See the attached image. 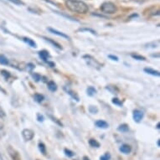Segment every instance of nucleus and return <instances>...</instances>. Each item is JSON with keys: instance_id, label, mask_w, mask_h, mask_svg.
Listing matches in <instances>:
<instances>
[{"instance_id": "obj_36", "label": "nucleus", "mask_w": 160, "mask_h": 160, "mask_svg": "<svg viewBox=\"0 0 160 160\" xmlns=\"http://www.w3.org/2000/svg\"><path fill=\"white\" fill-rule=\"evenodd\" d=\"M83 160H90V158L88 157H86V156H85V157L83 158Z\"/></svg>"}, {"instance_id": "obj_25", "label": "nucleus", "mask_w": 160, "mask_h": 160, "mask_svg": "<svg viewBox=\"0 0 160 160\" xmlns=\"http://www.w3.org/2000/svg\"><path fill=\"white\" fill-rule=\"evenodd\" d=\"M8 1H10L11 3H14L16 5H24L25 3L23 2L22 0H8Z\"/></svg>"}, {"instance_id": "obj_22", "label": "nucleus", "mask_w": 160, "mask_h": 160, "mask_svg": "<svg viewBox=\"0 0 160 160\" xmlns=\"http://www.w3.org/2000/svg\"><path fill=\"white\" fill-rule=\"evenodd\" d=\"M1 75H3L4 78L8 80V79L10 77V73L8 71V70H1Z\"/></svg>"}, {"instance_id": "obj_16", "label": "nucleus", "mask_w": 160, "mask_h": 160, "mask_svg": "<svg viewBox=\"0 0 160 160\" xmlns=\"http://www.w3.org/2000/svg\"><path fill=\"white\" fill-rule=\"evenodd\" d=\"M87 91L88 96H90V97H92V96H94L97 93V90L93 86H89L87 88V91Z\"/></svg>"}, {"instance_id": "obj_33", "label": "nucleus", "mask_w": 160, "mask_h": 160, "mask_svg": "<svg viewBox=\"0 0 160 160\" xmlns=\"http://www.w3.org/2000/svg\"><path fill=\"white\" fill-rule=\"evenodd\" d=\"M108 57L110 58V59H112V60H115V61H117L118 60V58L116 56H115V55H108Z\"/></svg>"}, {"instance_id": "obj_6", "label": "nucleus", "mask_w": 160, "mask_h": 160, "mask_svg": "<svg viewBox=\"0 0 160 160\" xmlns=\"http://www.w3.org/2000/svg\"><path fill=\"white\" fill-rule=\"evenodd\" d=\"M48 30H49L50 32H51V33L54 34V35H58V36H60V37H62V38H65V39H67V40H70L69 36H68L67 35H66V34L62 33V32L58 31V30H56V29H54L52 28H48Z\"/></svg>"}, {"instance_id": "obj_27", "label": "nucleus", "mask_w": 160, "mask_h": 160, "mask_svg": "<svg viewBox=\"0 0 160 160\" xmlns=\"http://www.w3.org/2000/svg\"><path fill=\"white\" fill-rule=\"evenodd\" d=\"M55 13H58V14H60V15L64 16V17H66V18H67V19H70V20H72V21H77V20H76V19H75V18H73V17H71V16L66 15V14H64V13H62L57 12V11H55Z\"/></svg>"}, {"instance_id": "obj_3", "label": "nucleus", "mask_w": 160, "mask_h": 160, "mask_svg": "<svg viewBox=\"0 0 160 160\" xmlns=\"http://www.w3.org/2000/svg\"><path fill=\"white\" fill-rule=\"evenodd\" d=\"M7 150H8V153L10 154V156L11 157L12 160H22L21 157H20V154H19V152L14 149V148L11 147V146H9L8 148H7Z\"/></svg>"}, {"instance_id": "obj_10", "label": "nucleus", "mask_w": 160, "mask_h": 160, "mask_svg": "<svg viewBox=\"0 0 160 160\" xmlns=\"http://www.w3.org/2000/svg\"><path fill=\"white\" fill-rule=\"evenodd\" d=\"M144 71L146 73L149 74V75H154V76H159V75H160L159 71H158V70H154V69H151V68H145Z\"/></svg>"}, {"instance_id": "obj_18", "label": "nucleus", "mask_w": 160, "mask_h": 160, "mask_svg": "<svg viewBox=\"0 0 160 160\" xmlns=\"http://www.w3.org/2000/svg\"><path fill=\"white\" fill-rule=\"evenodd\" d=\"M0 64L1 65H8L9 64V60L3 55H0Z\"/></svg>"}, {"instance_id": "obj_8", "label": "nucleus", "mask_w": 160, "mask_h": 160, "mask_svg": "<svg viewBox=\"0 0 160 160\" xmlns=\"http://www.w3.org/2000/svg\"><path fill=\"white\" fill-rule=\"evenodd\" d=\"M120 151H121L122 153H123V154H128L129 153H131V151H132V148H131L128 144H123L121 146V148H120Z\"/></svg>"}, {"instance_id": "obj_14", "label": "nucleus", "mask_w": 160, "mask_h": 160, "mask_svg": "<svg viewBox=\"0 0 160 160\" xmlns=\"http://www.w3.org/2000/svg\"><path fill=\"white\" fill-rule=\"evenodd\" d=\"M89 144L92 148H99L100 147V143L97 140H95V139H90L89 140Z\"/></svg>"}, {"instance_id": "obj_32", "label": "nucleus", "mask_w": 160, "mask_h": 160, "mask_svg": "<svg viewBox=\"0 0 160 160\" xmlns=\"http://www.w3.org/2000/svg\"><path fill=\"white\" fill-rule=\"evenodd\" d=\"M5 116H6V113H5V112L0 107V118H3Z\"/></svg>"}, {"instance_id": "obj_5", "label": "nucleus", "mask_w": 160, "mask_h": 160, "mask_svg": "<svg viewBox=\"0 0 160 160\" xmlns=\"http://www.w3.org/2000/svg\"><path fill=\"white\" fill-rule=\"evenodd\" d=\"M132 116H133V119H134L136 123H140L141 120L143 119V112L142 111L136 109L132 112Z\"/></svg>"}, {"instance_id": "obj_9", "label": "nucleus", "mask_w": 160, "mask_h": 160, "mask_svg": "<svg viewBox=\"0 0 160 160\" xmlns=\"http://www.w3.org/2000/svg\"><path fill=\"white\" fill-rule=\"evenodd\" d=\"M39 55L44 61H47L48 57L50 56L49 52H48L47 50H41V51H40L39 52Z\"/></svg>"}, {"instance_id": "obj_12", "label": "nucleus", "mask_w": 160, "mask_h": 160, "mask_svg": "<svg viewBox=\"0 0 160 160\" xmlns=\"http://www.w3.org/2000/svg\"><path fill=\"white\" fill-rule=\"evenodd\" d=\"M23 40L25 41V43H27L29 46H31V47H34V48L36 47V43H35L33 40H31V39H29V38H27V37H24L23 38Z\"/></svg>"}, {"instance_id": "obj_20", "label": "nucleus", "mask_w": 160, "mask_h": 160, "mask_svg": "<svg viewBox=\"0 0 160 160\" xmlns=\"http://www.w3.org/2000/svg\"><path fill=\"white\" fill-rule=\"evenodd\" d=\"M5 135V129H4V125L3 123L0 121V138H3Z\"/></svg>"}, {"instance_id": "obj_15", "label": "nucleus", "mask_w": 160, "mask_h": 160, "mask_svg": "<svg viewBox=\"0 0 160 160\" xmlns=\"http://www.w3.org/2000/svg\"><path fill=\"white\" fill-rule=\"evenodd\" d=\"M117 130H118L119 132H128V131L129 130L128 125H127V124H122V125H120L119 127L117 128Z\"/></svg>"}, {"instance_id": "obj_1", "label": "nucleus", "mask_w": 160, "mask_h": 160, "mask_svg": "<svg viewBox=\"0 0 160 160\" xmlns=\"http://www.w3.org/2000/svg\"><path fill=\"white\" fill-rule=\"evenodd\" d=\"M66 8L71 12L85 14L89 11L87 4L80 0H66Z\"/></svg>"}, {"instance_id": "obj_34", "label": "nucleus", "mask_w": 160, "mask_h": 160, "mask_svg": "<svg viewBox=\"0 0 160 160\" xmlns=\"http://www.w3.org/2000/svg\"><path fill=\"white\" fill-rule=\"evenodd\" d=\"M37 116H38V121H40V122H43V121H44V116H41V115H40V114H38Z\"/></svg>"}, {"instance_id": "obj_26", "label": "nucleus", "mask_w": 160, "mask_h": 160, "mask_svg": "<svg viewBox=\"0 0 160 160\" xmlns=\"http://www.w3.org/2000/svg\"><path fill=\"white\" fill-rule=\"evenodd\" d=\"M67 93H68V94H69V95H70V96H71V97H72L74 98V99H75V100L78 101L79 97H77V95L75 94V92H73V91H70V90H67Z\"/></svg>"}, {"instance_id": "obj_4", "label": "nucleus", "mask_w": 160, "mask_h": 160, "mask_svg": "<svg viewBox=\"0 0 160 160\" xmlns=\"http://www.w3.org/2000/svg\"><path fill=\"white\" fill-rule=\"evenodd\" d=\"M22 137L25 141H30L35 137V132H33L31 129H24L22 132Z\"/></svg>"}, {"instance_id": "obj_35", "label": "nucleus", "mask_w": 160, "mask_h": 160, "mask_svg": "<svg viewBox=\"0 0 160 160\" xmlns=\"http://www.w3.org/2000/svg\"><path fill=\"white\" fill-rule=\"evenodd\" d=\"M0 91H2L3 93H4V94H6V91H5V90H4V89H3V87H1V86H0Z\"/></svg>"}, {"instance_id": "obj_30", "label": "nucleus", "mask_w": 160, "mask_h": 160, "mask_svg": "<svg viewBox=\"0 0 160 160\" xmlns=\"http://www.w3.org/2000/svg\"><path fill=\"white\" fill-rule=\"evenodd\" d=\"M33 77H34V79H35L36 82H40L41 79V76L40 75H39V74H37V73H35V74H33Z\"/></svg>"}, {"instance_id": "obj_29", "label": "nucleus", "mask_w": 160, "mask_h": 160, "mask_svg": "<svg viewBox=\"0 0 160 160\" xmlns=\"http://www.w3.org/2000/svg\"><path fill=\"white\" fill-rule=\"evenodd\" d=\"M112 103H114L115 105H117V106H122L123 105V102L119 99H117V98H113Z\"/></svg>"}, {"instance_id": "obj_23", "label": "nucleus", "mask_w": 160, "mask_h": 160, "mask_svg": "<svg viewBox=\"0 0 160 160\" xmlns=\"http://www.w3.org/2000/svg\"><path fill=\"white\" fill-rule=\"evenodd\" d=\"M79 31H81V32L87 31V32H90V33H91L92 35H97V33H96V31H95V30H93V29H88V28L80 29H79Z\"/></svg>"}, {"instance_id": "obj_7", "label": "nucleus", "mask_w": 160, "mask_h": 160, "mask_svg": "<svg viewBox=\"0 0 160 160\" xmlns=\"http://www.w3.org/2000/svg\"><path fill=\"white\" fill-rule=\"evenodd\" d=\"M96 126L97 127V128H107L108 127H109V125H108V123H107V122H105V121H103V120H98V121H97L96 122Z\"/></svg>"}, {"instance_id": "obj_24", "label": "nucleus", "mask_w": 160, "mask_h": 160, "mask_svg": "<svg viewBox=\"0 0 160 160\" xmlns=\"http://www.w3.org/2000/svg\"><path fill=\"white\" fill-rule=\"evenodd\" d=\"M89 112L92 113V114H96L98 112L97 107H94V106H90V107H89Z\"/></svg>"}, {"instance_id": "obj_11", "label": "nucleus", "mask_w": 160, "mask_h": 160, "mask_svg": "<svg viewBox=\"0 0 160 160\" xmlns=\"http://www.w3.org/2000/svg\"><path fill=\"white\" fill-rule=\"evenodd\" d=\"M43 39H44V40L46 41H48V42H50V44H53L55 48H57V49H59V50H61V49H62V46H61L59 43H57V42H55V40H51V39H49V38L46 37H43Z\"/></svg>"}, {"instance_id": "obj_31", "label": "nucleus", "mask_w": 160, "mask_h": 160, "mask_svg": "<svg viewBox=\"0 0 160 160\" xmlns=\"http://www.w3.org/2000/svg\"><path fill=\"white\" fill-rule=\"evenodd\" d=\"M110 154H108V153H107V154H105L104 156H102V157H101V160H109V158H110Z\"/></svg>"}, {"instance_id": "obj_21", "label": "nucleus", "mask_w": 160, "mask_h": 160, "mask_svg": "<svg viewBox=\"0 0 160 160\" xmlns=\"http://www.w3.org/2000/svg\"><path fill=\"white\" fill-rule=\"evenodd\" d=\"M132 57L133 59L138 60H145L146 58L144 56H142V55H137V54H132Z\"/></svg>"}, {"instance_id": "obj_19", "label": "nucleus", "mask_w": 160, "mask_h": 160, "mask_svg": "<svg viewBox=\"0 0 160 160\" xmlns=\"http://www.w3.org/2000/svg\"><path fill=\"white\" fill-rule=\"evenodd\" d=\"M39 149L43 154H46V147H45V145L43 143H39Z\"/></svg>"}, {"instance_id": "obj_2", "label": "nucleus", "mask_w": 160, "mask_h": 160, "mask_svg": "<svg viewBox=\"0 0 160 160\" xmlns=\"http://www.w3.org/2000/svg\"><path fill=\"white\" fill-rule=\"evenodd\" d=\"M101 12L106 14H113L117 11V8L114 3L107 1V2H104L101 5Z\"/></svg>"}, {"instance_id": "obj_28", "label": "nucleus", "mask_w": 160, "mask_h": 160, "mask_svg": "<svg viewBox=\"0 0 160 160\" xmlns=\"http://www.w3.org/2000/svg\"><path fill=\"white\" fill-rule=\"evenodd\" d=\"M65 154H66V156H68V157H70V158L73 157V156L75 155V154L73 153L72 151L70 150V149H67V148L65 149Z\"/></svg>"}, {"instance_id": "obj_13", "label": "nucleus", "mask_w": 160, "mask_h": 160, "mask_svg": "<svg viewBox=\"0 0 160 160\" xmlns=\"http://www.w3.org/2000/svg\"><path fill=\"white\" fill-rule=\"evenodd\" d=\"M48 89L51 91H55L57 90L56 84L54 82H48Z\"/></svg>"}, {"instance_id": "obj_17", "label": "nucleus", "mask_w": 160, "mask_h": 160, "mask_svg": "<svg viewBox=\"0 0 160 160\" xmlns=\"http://www.w3.org/2000/svg\"><path fill=\"white\" fill-rule=\"evenodd\" d=\"M34 97H35V100L37 102H42L44 99V96L41 94H39V93H36V94H35Z\"/></svg>"}]
</instances>
